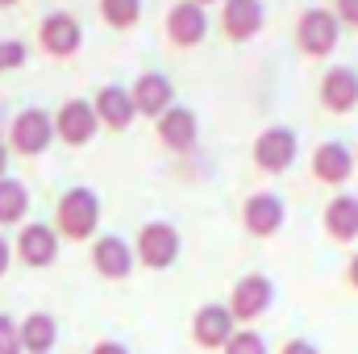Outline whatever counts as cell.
<instances>
[{
    "mask_svg": "<svg viewBox=\"0 0 358 354\" xmlns=\"http://www.w3.org/2000/svg\"><path fill=\"white\" fill-rule=\"evenodd\" d=\"M342 42V21L334 8H304L300 21H296V46L308 55V59H325L334 55Z\"/></svg>",
    "mask_w": 358,
    "mask_h": 354,
    "instance_id": "1",
    "label": "cell"
},
{
    "mask_svg": "<svg viewBox=\"0 0 358 354\" xmlns=\"http://www.w3.org/2000/svg\"><path fill=\"white\" fill-rule=\"evenodd\" d=\"M296 150H300L296 129L271 125V129H263V134L255 138V167H259L263 176H283V171L296 163Z\"/></svg>",
    "mask_w": 358,
    "mask_h": 354,
    "instance_id": "2",
    "label": "cell"
},
{
    "mask_svg": "<svg viewBox=\"0 0 358 354\" xmlns=\"http://www.w3.org/2000/svg\"><path fill=\"white\" fill-rule=\"evenodd\" d=\"M96 221H100V200H96V192H88V187L63 192V200H59V229H63L67 238H88L92 229H96Z\"/></svg>",
    "mask_w": 358,
    "mask_h": 354,
    "instance_id": "3",
    "label": "cell"
},
{
    "mask_svg": "<svg viewBox=\"0 0 358 354\" xmlns=\"http://www.w3.org/2000/svg\"><path fill=\"white\" fill-rule=\"evenodd\" d=\"M271 300H275V288H271L267 275H242L238 279V288H234V296H229V313H234V321H259L263 313L271 309Z\"/></svg>",
    "mask_w": 358,
    "mask_h": 354,
    "instance_id": "4",
    "label": "cell"
},
{
    "mask_svg": "<svg viewBox=\"0 0 358 354\" xmlns=\"http://www.w3.org/2000/svg\"><path fill=\"white\" fill-rule=\"evenodd\" d=\"M317 96H321V108L334 113V117L355 113L358 108V71L355 67H329V71L321 76Z\"/></svg>",
    "mask_w": 358,
    "mask_h": 354,
    "instance_id": "5",
    "label": "cell"
},
{
    "mask_svg": "<svg viewBox=\"0 0 358 354\" xmlns=\"http://www.w3.org/2000/svg\"><path fill=\"white\" fill-rule=\"evenodd\" d=\"M355 167H358V159H355V150H350L346 142H321V146L313 150V176L321 179L325 187L350 183Z\"/></svg>",
    "mask_w": 358,
    "mask_h": 354,
    "instance_id": "6",
    "label": "cell"
},
{
    "mask_svg": "<svg viewBox=\"0 0 358 354\" xmlns=\"http://www.w3.org/2000/svg\"><path fill=\"white\" fill-rule=\"evenodd\" d=\"M242 221H246V229L255 238H275L283 229V221H287V208H283V200L275 192H255L242 204Z\"/></svg>",
    "mask_w": 358,
    "mask_h": 354,
    "instance_id": "7",
    "label": "cell"
},
{
    "mask_svg": "<svg viewBox=\"0 0 358 354\" xmlns=\"http://www.w3.org/2000/svg\"><path fill=\"white\" fill-rule=\"evenodd\" d=\"M234 325H238V321H234L229 304H204V309L196 313V321H192V338H196L204 351H225V342L238 334Z\"/></svg>",
    "mask_w": 358,
    "mask_h": 354,
    "instance_id": "8",
    "label": "cell"
},
{
    "mask_svg": "<svg viewBox=\"0 0 358 354\" xmlns=\"http://www.w3.org/2000/svg\"><path fill=\"white\" fill-rule=\"evenodd\" d=\"M263 21H267L263 0H225L221 8V29L229 42H250L263 29Z\"/></svg>",
    "mask_w": 358,
    "mask_h": 354,
    "instance_id": "9",
    "label": "cell"
},
{
    "mask_svg": "<svg viewBox=\"0 0 358 354\" xmlns=\"http://www.w3.org/2000/svg\"><path fill=\"white\" fill-rule=\"evenodd\" d=\"M179 255V234L176 225H163V221H155V225H146L142 234H138V259L146 267H171Z\"/></svg>",
    "mask_w": 358,
    "mask_h": 354,
    "instance_id": "10",
    "label": "cell"
},
{
    "mask_svg": "<svg viewBox=\"0 0 358 354\" xmlns=\"http://www.w3.org/2000/svg\"><path fill=\"white\" fill-rule=\"evenodd\" d=\"M55 138V121L42 113V108H25L17 121H13V146L21 155H42Z\"/></svg>",
    "mask_w": 358,
    "mask_h": 354,
    "instance_id": "11",
    "label": "cell"
},
{
    "mask_svg": "<svg viewBox=\"0 0 358 354\" xmlns=\"http://www.w3.org/2000/svg\"><path fill=\"white\" fill-rule=\"evenodd\" d=\"M325 234H329L338 246L358 242V196L338 192V196L325 204Z\"/></svg>",
    "mask_w": 358,
    "mask_h": 354,
    "instance_id": "12",
    "label": "cell"
},
{
    "mask_svg": "<svg viewBox=\"0 0 358 354\" xmlns=\"http://www.w3.org/2000/svg\"><path fill=\"white\" fill-rule=\"evenodd\" d=\"M96 108H92L88 100H67L63 108H59V121H55V134L63 138V142H71V146H84L92 134H96Z\"/></svg>",
    "mask_w": 358,
    "mask_h": 354,
    "instance_id": "13",
    "label": "cell"
},
{
    "mask_svg": "<svg viewBox=\"0 0 358 354\" xmlns=\"http://www.w3.org/2000/svg\"><path fill=\"white\" fill-rule=\"evenodd\" d=\"M167 34H171V42H176V46H196V42H204V34H208L204 4H196V0L176 4V8H171V17H167Z\"/></svg>",
    "mask_w": 358,
    "mask_h": 354,
    "instance_id": "14",
    "label": "cell"
},
{
    "mask_svg": "<svg viewBox=\"0 0 358 354\" xmlns=\"http://www.w3.org/2000/svg\"><path fill=\"white\" fill-rule=\"evenodd\" d=\"M80 42H84V29H80V21H76V17L55 13V17H46V21H42V46H46L50 55L67 59V55H76V50H80Z\"/></svg>",
    "mask_w": 358,
    "mask_h": 354,
    "instance_id": "15",
    "label": "cell"
},
{
    "mask_svg": "<svg viewBox=\"0 0 358 354\" xmlns=\"http://www.w3.org/2000/svg\"><path fill=\"white\" fill-rule=\"evenodd\" d=\"M17 255H21V263L25 267H50L55 263V255H59V238H55V229H46V225H25L21 238H17Z\"/></svg>",
    "mask_w": 358,
    "mask_h": 354,
    "instance_id": "16",
    "label": "cell"
},
{
    "mask_svg": "<svg viewBox=\"0 0 358 354\" xmlns=\"http://www.w3.org/2000/svg\"><path fill=\"white\" fill-rule=\"evenodd\" d=\"M171 80L167 76H159V71H146L138 84H134V104H138V113H150V117H163L167 108H171Z\"/></svg>",
    "mask_w": 358,
    "mask_h": 354,
    "instance_id": "17",
    "label": "cell"
},
{
    "mask_svg": "<svg viewBox=\"0 0 358 354\" xmlns=\"http://www.w3.org/2000/svg\"><path fill=\"white\" fill-rule=\"evenodd\" d=\"M159 138H163V146H171V150H192L196 146V113H187V108H167L163 117H159Z\"/></svg>",
    "mask_w": 358,
    "mask_h": 354,
    "instance_id": "18",
    "label": "cell"
},
{
    "mask_svg": "<svg viewBox=\"0 0 358 354\" xmlns=\"http://www.w3.org/2000/svg\"><path fill=\"white\" fill-rule=\"evenodd\" d=\"M134 113H138V104H134V96L125 88H100V96H96V117L108 125V129H125L129 121H134Z\"/></svg>",
    "mask_w": 358,
    "mask_h": 354,
    "instance_id": "19",
    "label": "cell"
},
{
    "mask_svg": "<svg viewBox=\"0 0 358 354\" xmlns=\"http://www.w3.org/2000/svg\"><path fill=\"white\" fill-rule=\"evenodd\" d=\"M92 263H96L100 275H108V279H125L134 271V250L121 238H100L96 250H92Z\"/></svg>",
    "mask_w": 358,
    "mask_h": 354,
    "instance_id": "20",
    "label": "cell"
},
{
    "mask_svg": "<svg viewBox=\"0 0 358 354\" xmlns=\"http://www.w3.org/2000/svg\"><path fill=\"white\" fill-rule=\"evenodd\" d=\"M55 317H46V313H34V317H25V325H21V351L29 354H46L55 346Z\"/></svg>",
    "mask_w": 358,
    "mask_h": 354,
    "instance_id": "21",
    "label": "cell"
},
{
    "mask_svg": "<svg viewBox=\"0 0 358 354\" xmlns=\"http://www.w3.org/2000/svg\"><path fill=\"white\" fill-rule=\"evenodd\" d=\"M29 208V192L21 179H0V225H13L21 221Z\"/></svg>",
    "mask_w": 358,
    "mask_h": 354,
    "instance_id": "22",
    "label": "cell"
},
{
    "mask_svg": "<svg viewBox=\"0 0 358 354\" xmlns=\"http://www.w3.org/2000/svg\"><path fill=\"white\" fill-rule=\"evenodd\" d=\"M100 13L113 29H129L142 17V0H100Z\"/></svg>",
    "mask_w": 358,
    "mask_h": 354,
    "instance_id": "23",
    "label": "cell"
},
{
    "mask_svg": "<svg viewBox=\"0 0 358 354\" xmlns=\"http://www.w3.org/2000/svg\"><path fill=\"white\" fill-rule=\"evenodd\" d=\"M225 354H267V342H263V334H255V330H238V334L225 342Z\"/></svg>",
    "mask_w": 358,
    "mask_h": 354,
    "instance_id": "24",
    "label": "cell"
},
{
    "mask_svg": "<svg viewBox=\"0 0 358 354\" xmlns=\"http://www.w3.org/2000/svg\"><path fill=\"white\" fill-rule=\"evenodd\" d=\"M0 354H25L21 351V330L8 317H0Z\"/></svg>",
    "mask_w": 358,
    "mask_h": 354,
    "instance_id": "25",
    "label": "cell"
},
{
    "mask_svg": "<svg viewBox=\"0 0 358 354\" xmlns=\"http://www.w3.org/2000/svg\"><path fill=\"white\" fill-rule=\"evenodd\" d=\"M25 63V42H0V71H13Z\"/></svg>",
    "mask_w": 358,
    "mask_h": 354,
    "instance_id": "26",
    "label": "cell"
},
{
    "mask_svg": "<svg viewBox=\"0 0 358 354\" xmlns=\"http://www.w3.org/2000/svg\"><path fill=\"white\" fill-rule=\"evenodd\" d=\"M334 13L346 29H358V0H334Z\"/></svg>",
    "mask_w": 358,
    "mask_h": 354,
    "instance_id": "27",
    "label": "cell"
},
{
    "mask_svg": "<svg viewBox=\"0 0 358 354\" xmlns=\"http://www.w3.org/2000/svg\"><path fill=\"white\" fill-rule=\"evenodd\" d=\"M279 354H321L313 342H304V338H292V342H283V351Z\"/></svg>",
    "mask_w": 358,
    "mask_h": 354,
    "instance_id": "28",
    "label": "cell"
},
{
    "mask_svg": "<svg viewBox=\"0 0 358 354\" xmlns=\"http://www.w3.org/2000/svg\"><path fill=\"white\" fill-rule=\"evenodd\" d=\"M346 283H350V288L358 292V250L350 255V263H346Z\"/></svg>",
    "mask_w": 358,
    "mask_h": 354,
    "instance_id": "29",
    "label": "cell"
},
{
    "mask_svg": "<svg viewBox=\"0 0 358 354\" xmlns=\"http://www.w3.org/2000/svg\"><path fill=\"white\" fill-rule=\"evenodd\" d=\"M92 354H129V351H125V346H117V342H100Z\"/></svg>",
    "mask_w": 358,
    "mask_h": 354,
    "instance_id": "30",
    "label": "cell"
},
{
    "mask_svg": "<svg viewBox=\"0 0 358 354\" xmlns=\"http://www.w3.org/2000/svg\"><path fill=\"white\" fill-rule=\"evenodd\" d=\"M4 271H8V242L0 238V275H4Z\"/></svg>",
    "mask_w": 358,
    "mask_h": 354,
    "instance_id": "31",
    "label": "cell"
},
{
    "mask_svg": "<svg viewBox=\"0 0 358 354\" xmlns=\"http://www.w3.org/2000/svg\"><path fill=\"white\" fill-rule=\"evenodd\" d=\"M4 163H8V150H4V142H0V179H4Z\"/></svg>",
    "mask_w": 358,
    "mask_h": 354,
    "instance_id": "32",
    "label": "cell"
},
{
    "mask_svg": "<svg viewBox=\"0 0 358 354\" xmlns=\"http://www.w3.org/2000/svg\"><path fill=\"white\" fill-rule=\"evenodd\" d=\"M8 4H17V0H0V8H8Z\"/></svg>",
    "mask_w": 358,
    "mask_h": 354,
    "instance_id": "33",
    "label": "cell"
},
{
    "mask_svg": "<svg viewBox=\"0 0 358 354\" xmlns=\"http://www.w3.org/2000/svg\"><path fill=\"white\" fill-rule=\"evenodd\" d=\"M196 4H213V0H196Z\"/></svg>",
    "mask_w": 358,
    "mask_h": 354,
    "instance_id": "34",
    "label": "cell"
},
{
    "mask_svg": "<svg viewBox=\"0 0 358 354\" xmlns=\"http://www.w3.org/2000/svg\"><path fill=\"white\" fill-rule=\"evenodd\" d=\"M355 159H358V146H355Z\"/></svg>",
    "mask_w": 358,
    "mask_h": 354,
    "instance_id": "35",
    "label": "cell"
}]
</instances>
